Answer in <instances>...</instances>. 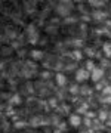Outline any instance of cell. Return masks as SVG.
<instances>
[{"instance_id": "6da1fadb", "label": "cell", "mask_w": 111, "mask_h": 133, "mask_svg": "<svg viewBox=\"0 0 111 133\" xmlns=\"http://www.w3.org/2000/svg\"><path fill=\"white\" fill-rule=\"evenodd\" d=\"M73 9H74V3H73V2H67V0L59 2L58 5L55 6V12H56L59 16H68V15L73 12Z\"/></svg>"}, {"instance_id": "7a4b0ae2", "label": "cell", "mask_w": 111, "mask_h": 133, "mask_svg": "<svg viewBox=\"0 0 111 133\" xmlns=\"http://www.w3.org/2000/svg\"><path fill=\"white\" fill-rule=\"evenodd\" d=\"M25 36L28 37V42L33 43V44H36V43L39 42V31H37V28H36V25L33 22L27 24V27H25Z\"/></svg>"}, {"instance_id": "3957f363", "label": "cell", "mask_w": 111, "mask_h": 133, "mask_svg": "<svg viewBox=\"0 0 111 133\" xmlns=\"http://www.w3.org/2000/svg\"><path fill=\"white\" fill-rule=\"evenodd\" d=\"M90 78V72L87 71L86 68H79L77 71H76V80L79 83H82V81H86Z\"/></svg>"}, {"instance_id": "277c9868", "label": "cell", "mask_w": 111, "mask_h": 133, "mask_svg": "<svg viewBox=\"0 0 111 133\" xmlns=\"http://www.w3.org/2000/svg\"><path fill=\"white\" fill-rule=\"evenodd\" d=\"M83 123V118L80 117V114H70L68 115V124L73 127H80Z\"/></svg>"}, {"instance_id": "5b68a950", "label": "cell", "mask_w": 111, "mask_h": 133, "mask_svg": "<svg viewBox=\"0 0 111 133\" xmlns=\"http://www.w3.org/2000/svg\"><path fill=\"white\" fill-rule=\"evenodd\" d=\"M104 68H99V66H96L93 71L90 72V80L95 81V83H98V81H101V78L104 77Z\"/></svg>"}, {"instance_id": "8992f818", "label": "cell", "mask_w": 111, "mask_h": 133, "mask_svg": "<svg viewBox=\"0 0 111 133\" xmlns=\"http://www.w3.org/2000/svg\"><path fill=\"white\" fill-rule=\"evenodd\" d=\"M55 81H56V84H58L59 87H65L67 83H68V78L64 72H58V74L55 76Z\"/></svg>"}, {"instance_id": "52a82bcc", "label": "cell", "mask_w": 111, "mask_h": 133, "mask_svg": "<svg viewBox=\"0 0 111 133\" xmlns=\"http://www.w3.org/2000/svg\"><path fill=\"white\" fill-rule=\"evenodd\" d=\"M30 56L33 58V61H43L44 59V52L40 49H33L30 52Z\"/></svg>"}, {"instance_id": "ba28073f", "label": "cell", "mask_w": 111, "mask_h": 133, "mask_svg": "<svg viewBox=\"0 0 111 133\" xmlns=\"http://www.w3.org/2000/svg\"><path fill=\"white\" fill-rule=\"evenodd\" d=\"M90 16L93 19H96V21H101V19H104L107 16V14H105V12H102V10H99V9H96V10H93V12H92Z\"/></svg>"}, {"instance_id": "9c48e42d", "label": "cell", "mask_w": 111, "mask_h": 133, "mask_svg": "<svg viewBox=\"0 0 111 133\" xmlns=\"http://www.w3.org/2000/svg\"><path fill=\"white\" fill-rule=\"evenodd\" d=\"M21 102H22V98H21V95H18V93L12 95V98L9 99V105H21Z\"/></svg>"}, {"instance_id": "30bf717a", "label": "cell", "mask_w": 111, "mask_h": 133, "mask_svg": "<svg viewBox=\"0 0 111 133\" xmlns=\"http://www.w3.org/2000/svg\"><path fill=\"white\" fill-rule=\"evenodd\" d=\"M102 50L105 53L107 56H111V42H107L102 44Z\"/></svg>"}, {"instance_id": "8fae6325", "label": "cell", "mask_w": 111, "mask_h": 133, "mask_svg": "<svg viewBox=\"0 0 111 133\" xmlns=\"http://www.w3.org/2000/svg\"><path fill=\"white\" fill-rule=\"evenodd\" d=\"M87 109H89V105H87V104H82L77 108V114H87V112H89Z\"/></svg>"}, {"instance_id": "7c38bea8", "label": "cell", "mask_w": 111, "mask_h": 133, "mask_svg": "<svg viewBox=\"0 0 111 133\" xmlns=\"http://www.w3.org/2000/svg\"><path fill=\"white\" fill-rule=\"evenodd\" d=\"M24 8L27 9V12L28 14H31V9H36V3H33V2H24Z\"/></svg>"}, {"instance_id": "4fadbf2b", "label": "cell", "mask_w": 111, "mask_h": 133, "mask_svg": "<svg viewBox=\"0 0 111 133\" xmlns=\"http://www.w3.org/2000/svg\"><path fill=\"white\" fill-rule=\"evenodd\" d=\"M98 120H99V121H107V120H108V112L101 109V111L98 112Z\"/></svg>"}, {"instance_id": "5bb4252c", "label": "cell", "mask_w": 111, "mask_h": 133, "mask_svg": "<svg viewBox=\"0 0 111 133\" xmlns=\"http://www.w3.org/2000/svg\"><path fill=\"white\" fill-rule=\"evenodd\" d=\"M84 68H86L89 72H92L95 68H96V66H95V62L92 61V59H89V61H86V66H84Z\"/></svg>"}, {"instance_id": "9a60e30c", "label": "cell", "mask_w": 111, "mask_h": 133, "mask_svg": "<svg viewBox=\"0 0 111 133\" xmlns=\"http://www.w3.org/2000/svg\"><path fill=\"white\" fill-rule=\"evenodd\" d=\"M89 5H90L92 8H96V9H99V8H102L105 3H104V2H101V0H92Z\"/></svg>"}, {"instance_id": "2e32d148", "label": "cell", "mask_w": 111, "mask_h": 133, "mask_svg": "<svg viewBox=\"0 0 111 133\" xmlns=\"http://www.w3.org/2000/svg\"><path fill=\"white\" fill-rule=\"evenodd\" d=\"M56 31H58L56 25H48L46 27V33H49V34H56Z\"/></svg>"}, {"instance_id": "e0dca14e", "label": "cell", "mask_w": 111, "mask_h": 133, "mask_svg": "<svg viewBox=\"0 0 111 133\" xmlns=\"http://www.w3.org/2000/svg\"><path fill=\"white\" fill-rule=\"evenodd\" d=\"M70 92H71V93H74V95H80V86L79 84H76V86H73V87H70Z\"/></svg>"}, {"instance_id": "ac0fdd59", "label": "cell", "mask_w": 111, "mask_h": 133, "mask_svg": "<svg viewBox=\"0 0 111 133\" xmlns=\"http://www.w3.org/2000/svg\"><path fill=\"white\" fill-rule=\"evenodd\" d=\"M73 56L76 58V61H79V59L82 58V52H80L79 49H74V50H73Z\"/></svg>"}, {"instance_id": "d6986e66", "label": "cell", "mask_w": 111, "mask_h": 133, "mask_svg": "<svg viewBox=\"0 0 111 133\" xmlns=\"http://www.w3.org/2000/svg\"><path fill=\"white\" fill-rule=\"evenodd\" d=\"M49 104H50V107H53V108H58V101L55 99V98H50V99H49Z\"/></svg>"}, {"instance_id": "ffe728a7", "label": "cell", "mask_w": 111, "mask_h": 133, "mask_svg": "<svg viewBox=\"0 0 111 133\" xmlns=\"http://www.w3.org/2000/svg\"><path fill=\"white\" fill-rule=\"evenodd\" d=\"M40 77H42L43 80H48L49 77H50V71H48V70H46V71H43L42 74H40Z\"/></svg>"}, {"instance_id": "44dd1931", "label": "cell", "mask_w": 111, "mask_h": 133, "mask_svg": "<svg viewBox=\"0 0 111 133\" xmlns=\"http://www.w3.org/2000/svg\"><path fill=\"white\" fill-rule=\"evenodd\" d=\"M102 93H104L105 96H111V86H107L105 89L102 90Z\"/></svg>"}, {"instance_id": "7402d4cb", "label": "cell", "mask_w": 111, "mask_h": 133, "mask_svg": "<svg viewBox=\"0 0 111 133\" xmlns=\"http://www.w3.org/2000/svg\"><path fill=\"white\" fill-rule=\"evenodd\" d=\"M24 126H25V121H16V123H15V127H16V129L24 127Z\"/></svg>"}, {"instance_id": "603a6c76", "label": "cell", "mask_w": 111, "mask_h": 133, "mask_svg": "<svg viewBox=\"0 0 111 133\" xmlns=\"http://www.w3.org/2000/svg\"><path fill=\"white\" fill-rule=\"evenodd\" d=\"M86 53L89 55V56H93V53H95V50L92 48H86Z\"/></svg>"}, {"instance_id": "cb8c5ba5", "label": "cell", "mask_w": 111, "mask_h": 133, "mask_svg": "<svg viewBox=\"0 0 111 133\" xmlns=\"http://www.w3.org/2000/svg\"><path fill=\"white\" fill-rule=\"evenodd\" d=\"M83 133H90V132H89V130H87V132H83Z\"/></svg>"}]
</instances>
